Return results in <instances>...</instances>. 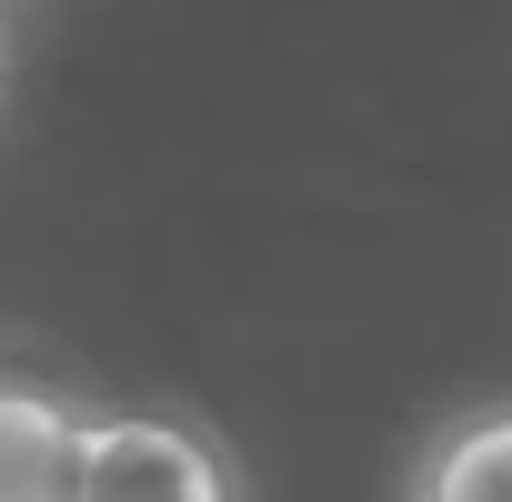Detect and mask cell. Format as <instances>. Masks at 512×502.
<instances>
[{
    "mask_svg": "<svg viewBox=\"0 0 512 502\" xmlns=\"http://www.w3.org/2000/svg\"><path fill=\"white\" fill-rule=\"evenodd\" d=\"M81 502H231V472L191 422L131 412V422L91 432V492Z\"/></svg>",
    "mask_w": 512,
    "mask_h": 502,
    "instance_id": "obj_1",
    "label": "cell"
},
{
    "mask_svg": "<svg viewBox=\"0 0 512 502\" xmlns=\"http://www.w3.org/2000/svg\"><path fill=\"white\" fill-rule=\"evenodd\" d=\"M91 432L101 422L61 412L51 392L0 382V502H81L91 492Z\"/></svg>",
    "mask_w": 512,
    "mask_h": 502,
    "instance_id": "obj_2",
    "label": "cell"
},
{
    "mask_svg": "<svg viewBox=\"0 0 512 502\" xmlns=\"http://www.w3.org/2000/svg\"><path fill=\"white\" fill-rule=\"evenodd\" d=\"M412 502H512V402L452 422V432L422 452Z\"/></svg>",
    "mask_w": 512,
    "mask_h": 502,
    "instance_id": "obj_3",
    "label": "cell"
}]
</instances>
